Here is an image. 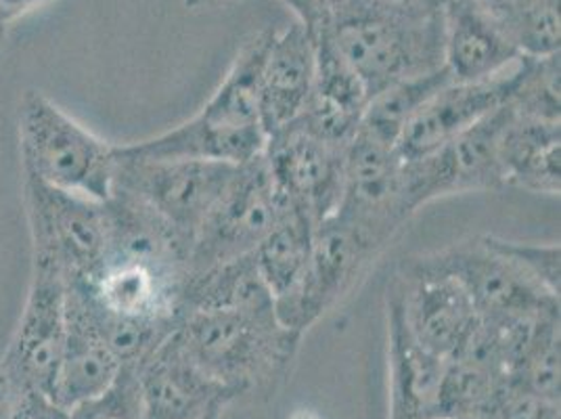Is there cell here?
<instances>
[{
	"mask_svg": "<svg viewBox=\"0 0 561 419\" xmlns=\"http://www.w3.org/2000/svg\"><path fill=\"white\" fill-rule=\"evenodd\" d=\"M346 147L314 133L302 117L271 133L262 156L280 202L317 225L328 220L342 197Z\"/></svg>",
	"mask_w": 561,
	"mask_h": 419,
	"instance_id": "obj_10",
	"label": "cell"
},
{
	"mask_svg": "<svg viewBox=\"0 0 561 419\" xmlns=\"http://www.w3.org/2000/svg\"><path fill=\"white\" fill-rule=\"evenodd\" d=\"M188 310L275 313V301L260 278L252 254L237 258L199 278L188 280L183 292V317Z\"/></svg>",
	"mask_w": 561,
	"mask_h": 419,
	"instance_id": "obj_23",
	"label": "cell"
},
{
	"mask_svg": "<svg viewBox=\"0 0 561 419\" xmlns=\"http://www.w3.org/2000/svg\"><path fill=\"white\" fill-rule=\"evenodd\" d=\"M176 329L199 367L233 396L279 377L302 340L275 313L188 310Z\"/></svg>",
	"mask_w": 561,
	"mask_h": 419,
	"instance_id": "obj_3",
	"label": "cell"
},
{
	"mask_svg": "<svg viewBox=\"0 0 561 419\" xmlns=\"http://www.w3.org/2000/svg\"><path fill=\"white\" fill-rule=\"evenodd\" d=\"M386 2L402 9H413V11H443L446 0H386Z\"/></svg>",
	"mask_w": 561,
	"mask_h": 419,
	"instance_id": "obj_35",
	"label": "cell"
},
{
	"mask_svg": "<svg viewBox=\"0 0 561 419\" xmlns=\"http://www.w3.org/2000/svg\"><path fill=\"white\" fill-rule=\"evenodd\" d=\"M187 4L188 9H202V7H214V4H220L225 0H183Z\"/></svg>",
	"mask_w": 561,
	"mask_h": 419,
	"instance_id": "obj_36",
	"label": "cell"
},
{
	"mask_svg": "<svg viewBox=\"0 0 561 419\" xmlns=\"http://www.w3.org/2000/svg\"><path fill=\"white\" fill-rule=\"evenodd\" d=\"M312 87L314 55L305 27L296 22L273 32L257 89V107L266 137L305 114Z\"/></svg>",
	"mask_w": 561,
	"mask_h": 419,
	"instance_id": "obj_20",
	"label": "cell"
},
{
	"mask_svg": "<svg viewBox=\"0 0 561 419\" xmlns=\"http://www.w3.org/2000/svg\"><path fill=\"white\" fill-rule=\"evenodd\" d=\"M388 361H390V418L438 419L445 380V356L423 349L404 321L394 283L386 292Z\"/></svg>",
	"mask_w": 561,
	"mask_h": 419,
	"instance_id": "obj_17",
	"label": "cell"
},
{
	"mask_svg": "<svg viewBox=\"0 0 561 419\" xmlns=\"http://www.w3.org/2000/svg\"><path fill=\"white\" fill-rule=\"evenodd\" d=\"M453 82L445 66L440 70L421 73L415 78L402 80L383 93L375 94L367 103L365 116L360 120V131L369 133L375 139L383 140L397 147L404 128L420 114L421 107Z\"/></svg>",
	"mask_w": 561,
	"mask_h": 419,
	"instance_id": "obj_24",
	"label": "cell"
},
{
	"mask_svg": "<svg viewBox=\"0 0 561 419\" xmlns=\"http://www.w3.org/2000/svg\"><path fill=\"white\" fill-rule=\"evenodd\" d=\"M24 174V208L32 252L48 254L66 281H91L107 254L103 202L45 185Z\"/></svg>",
	"mask_w": 561,
	"mask_h": 419,
	"instance_id": "obj_9",
	"label": "cell"
},
{
	"mask_svg": "<svg viewBox=\"0 0 561 419\" xmlns=\"http://www.w3.org/2000/svg\"><path fill=\"white\" fill-rule=\"evenodd\" d=\"M18 124L22 172L94 202L114 193L116 145L96 137L47 94L25 91Z\"/></svg>",
	"mask_w": 561,
	"mask_h": 419,
	"instance_id": "obj_4",
	"label": "cell"
},
{
	"mask_svg": "<svg viewBox=\"0 0 561 419\" xmlns=\"http://www.w3.org/2000/svg\"><path fill=\"white\" fill-rule=\"evenodd\" d=\"M507 384L526 395L560 403L561 315L551 310L538 319L528 347L507 373Z\"/></svg>",
	"mask_w": 561,
	"mask_h": 419,
	"instance_id": "obj_25",
	"label": "cell"
},
{
	"mask_svg": "<svg viewBox=\"0 0 561 419\" xmlns=\"http://www.w3.org/2000/svg\"><path fill=\"white\" fill-rule=\"evenodd\" d=\"M300 24H319L360 78L369 101L402 80L440 70L443 11L386 0H285Z\"/></svg>",
	"mask_w": 561,
	"mask_h": 419,
	"instance_id": "obj_1",
	"label": "cell"
},
{
	"mask_svg": "<svg viewBox=\"0 0 561 419\" xmlns=\"http://www.w3.org/2000/svg\"><path fill=\"white\" fill-rule=\"evenodd\" d=\"M122 367L124 365L94 326L87 301L76 287L68 285L66 342L48 398L71 411L94 396L103 395L116 382Z\"/></svg>",
	"mask_w": 561,
	"mask_h": 419,
	"instance_id": "obj_18",
	"label": "cell"
},
{
	"mask_svg": "<svg viewBox=\"0 0 561 419\" xmlns=\"http://www.w3.org/2000/svg\"><path fill=\"white\" fill-rule=\"evenodd\" d=\"M24 407L25 396L15 388L0 363V419H20Z\"/></svg>",
	"mask_w": 561,
	"mask_h": 419,
	"instance_id": "obj_32",
	"label": "cell"
},
{
	"mask_svg": "<svg viewBox=\"0 0 561 419\" xmlns=\"http://www.w3.org/2000/svg\"><path fill=\"white\" fill-rule=\"evenodd\" d=\"M317 223L300 210H285L273 231L254 252L260 278L266 283L277 319H283L296 304L305 285L312 257Z\"/></svg>",
	"mask_w": 561,
	"mask_h": 419,
	"instance_id": "obj_22",
	"label": "cell"
},
{
	"mask_svg": "<svg viewBox=\"0 0 561 419\" xmlns=\"http://www.w3.org/2000/svg\"><path fill=\"white\" fill-rule=\"evenodd\" d=\"M25 419H71V414L45 396H25Z\"/></svg>",
	"mask_w": 561,
	"mask_h": 419,
	"instance_id": "obj_34",
	"label": "cell"
},
{
	"mask_svg": "<svg viewBox=\"0 0 561 419\" xmlns=\"http://www.w3.org/2000/svg\"><path fill=\"white\" fill-rule=\"evenodd\" d=\"M413 214L397 147L358 128L346 147L342 197L331 216L351 225L381 254Z\"/></svg>",
	"mask_w": 561,
	"mask_h": 419,
	"instance_id": "obj_6",
	"label": "cell"
},
{
	"mask_svg": "<svg viewBox=\"0 0 561 419\" xmlns=\"http://www.w3.org/2000/svg\"><path fill=\"white\" fill-rule=\"evenodd\" d=\"M434 258L466 287L482 319L505 321L560 308V298L499 254L484 235L434 252Z\"/></svg>",
	"mask_w": 561,
	"mask_h": 419,
	"instance_id": "obj_13",
	"label": "cell"
},
{
	"mask_svg": "<svg viewBox=\"0 0 561 419\" xmlns=\"http://www.w3.org/2000/svg\"><path fill=\"white\" fill-rule=\"evenodd\" d=\"M145 419H199L234 396L199 367L174 329L135 367Z\"/></svg>",
	"mask_w": 561,
	"mask_h": 419,
	"instance_id": "obj_16",
	"label": "cell"
},
{
	"mask_svg": "<svg viewBox=\"0 0 561 419\" xmlns=\"http://www.w3.org/2000/svg\"><path fill=\"white\" fill-rule=\"evenodd\" d=\"M275 30L257 32L243 43L233 66L206 105L179 126L149 139L117 145L135 158H191L210 162H252L264 154L266 133L260 120L257 89L264 55Z\"/></svg>",
	"mask_w": 561,
	"mask_h": 419,
	"instance_id": "obj_2",
	"label": "cell"
},
{
	"mask_svg": "<svg viewBox=\"0 0 561 419\" xmlns=\"http://www.w3.org/2000/svg\"><path fill=\"white\" fill-rule=\"evenodd\" d=\"M68 285L55 258L32 252L24 308L0 363L24 396H50L66 342Z\"/></svg>",
	"mask_w": 561,
	"mask_h": 419,
	"instance_id": "obj_8",
	"label": "cell"
},
{
	"mask_svg": "<svg viewBox=\"0 0 561 419\" xmlns=\"http://www.w3.org/2000/svg\"><path fill=\"white\" fill-rule=\"evenodd\" d=\"M510 117L512 107L507 101L491 116L448 140L434 154L404 162V183L411 208L417 212L421 206L448 195L505 189L501 137Z\"/></svg>",
	"mask_w": 561,
	"mask_h": 419,
	"instance_id": "obj_11",
	"label": "cell"
},
{
	"mask_svg": "<svg viewBox=\"0 0 561 419\" xmlns=\"http://www.w3.org/2000/svg\"><path fill=\"white\" fill-rule=\"evenodd\" d=\"M484 237L499 254L510 258L519 271H524L545 292L560 298V244L512 241V239H503L496 235H484Z\"/></svg>",
	"mask_w": 561,
	"mask_h": 419,
	"instance_id": "obj_28",
	"label": "cell"
},
{
	"mask_svg": "<svg viewBox=\"0 0 561 419\" xmlns=\"http://www.w3.org/2000/svg\"><path fill=\"white\" fill-rule=\"evenodd\" d=\"M114 189L135 195L188 241L218 204L239 166L191 158H135L116 145Z\"/></svg>",
	"mask_w": 561,
	"mask_h": 419,
	"instance_id": "obj_7",
	"label": "cell"
},
{
	"mask_svg": "<svg viewBox=\"0 0 561 419\" xmlns=\"http://www.w3.org/2000/svg\"><path fill=\"white\" fill-rule=\"evenodd\" d=\"M53 0H0V22L11 27L24 20L25 15L47 7Z\"/></svg>",
	"mask_w": 561,
	"mask_h": 419,
	"instance_id": "obj_33",
	"label": "cell"
},
{
	"mask_svg": "<svg viewBox=\"0 0 561 419\" xmlns=\"http://www.w3.org/2000/svg\"><path fill=\"white\" fill-rule=\"evenodd\" d=\"M512 107V105H510ZM561 122L512 117L501 137V170L505 186L560 197Z\"/></svg>",
	"mask_w": 561,
	"mask_h": 419,
	"instance_id": "obj_21",
	"label": "cell"
},
{
	"mask_svg": "<svg viewBox=\"0 0 561 419\" xmlns=\"http://www.w3.org/2000/svg\"><path fill=\"white\" fill-rule=\"evenodd\" d=\"M507 32L476 0H446L443 64L453 82H478L512 68L519 59Z\"/></svg>",
	"mask_w": 561,
	"mask_h": 419,
	"instance_id": "obj_19",
	"label": "cell"
},
{
	"mask_svg": "<svg viewBox=\"0 0 561 419\" xmlns=\"http://www.w3.org/2000/svg\"><path fill=\"white\" fill-rule=\"evenodd\" d=\"M505 388L507 375L463 359H448L438 419H489Z\"/></svg>",
	"mask_w": 561,
	"mask_h": 419,
	"instance_id": "obj_26",
	"label": "cell"
},
{
	"mask_svg": "<svg viewBox=\"0 0 561 419\" xmlns=\"http://www.w3.org/2000/svg\"><path fill=\"white\" fill-rule=\"evenodd\" d=\"M287 206L273 185L264 156L241 163L188 248V280L237 258L252 257Z\"/></svg>",
	"mask_w": 561,
	"mask_h": 419,
	"instance_id": "obj_5",
	"label": "cell"
},
{
	"mask_svg": "<svg viewBox=\"0 0 561 419\" xmlns=\"http://www.w3.org/2000/svg\"><path fill=\"white\" fill-rule=\"evenodd\" d=\"M392 283L415 340L448 359L478 321L466 287L434 254L409 258Z\"/></svg>",
	"mask_w": 561,
	"mask_h": 419,
	"instance_id": "obj_12",
	"label": "cell"
},
{
	"mask_svg": "<svg viewBox=\"0 0 561 419\" xmlns=\"http://www.w3.org/2000/svg\"><path fill=\"white\" fill-rule=\"evenodd\" d=\"M496 24L501 25L507 36L519 18H524L540 0H476Z\"/></svg>",
	"mask_w": 561,
	"mask_h": 419,
	"instance_id": "obj_31",
	"label": "cell"
},
{
	"mask_svg": "<svg viewBox=\"0 0 561 419\" xmlns=\"http://www.w3.org/2000/svg\"><path fill=\"white\" fill-rule=\"evenodd\" d=\"M7 30H9V27H7V25L2 24V22H0V47H2V43H4V38H7Z\"/></svg>",
	"mask_w": 561,
	"mask_h": 419,
	"instance_id": "obj_38",
	"label": "cell"
},
{
	"mask_svg": "<svg viewBox=\"0 0 561 419\" xmlns=\"http://www.w3.org/2000/svg\"><path fill=\"white\" fill-rule=\"evenodd\" d=\"M70 414L71 419H145L137 373L133 367H122L103 395L78 405Z\"/></svg>",
	"mask_w": 561,
	"mask_h": 419,
	"instance_id": "obj_29",
	"label": "cell"
},
{
	"mask_svg": "<svg viewBox=\"0 0 561 419\" xmlns=\"http://www.w3.org/2000/svg\"><path fill=\"white\" fill-rule=\"evenodd\" d=\"M519 73L522 57L512 68L486 80L448 82L404 128L397 145L400 158L404 162L421 160L466 133L473 124L491 116L514 97Z\"/></svg>",
	"mask_w": 561,
	"mask_h": 419,
	"instance_id": "obj_15",
	"label": "cell"
},
{
	"mask_svg": "<svg viewBox=\"0 0 561 419\" xmlns=\"http://www.w3.org/2000/svg\"><path fill=\"white\" fill-rule=\"evenodd\" d=\"M377 257L379 252L351 225L329 216L317 225L302 292L280 326L305 338L306 331L351 292Z\"/></svg>",
	"mask_w": 561,
	"mask_h": 419,
	"instance_id": "obj_14",
	"label": "cell"
},
{
	"mask_svg": "<svg viewBox=\"0 0 561 419\" xmlns=\"http://www.w3.org/2000/svg\"><path fill=\"white\" fill-rule=\"evenodd\" d=\"M489 419H561L560 403L519 393L507 384Z\"/></svg>",
	"mask_w": 561,
	"mask_h": 419,
	"instance_id": "obj_30",
	"label": "cell"
},
{
	"mask_svg": "<svg viewBox=\"0 0 561 419\" xmlns=\"http://www.w3.org/2000/svg\"><path fill=\"white\" fill-rule=\"evenodd\" d=\"M510 105L517 116L561 122L560 55L522 57V73Z\"/></svg>",
	"mask_w": 561,
	"mask_h": 419,
	"instance_id": "obj_27",
	"label": "cell"
},
{
	"mask_svg": "<svg viewBox=\"0 0 561 419\" xmlns=\"http://www.w3.org/2000/svg\"><path fill=\"white\" fill-rule=\"evenodd\" d=\"M20 419H25V407H24V414H22V418Z\"/></svg>",
	"mask_w": 561,
	"mask_h": 419,
	"instance_id": "obj_39",
	"label": "cell"
},
{
	"mask_svg": "<svg viewBox=\"0 0 561 419\" xmlns=\"http://www.w3.org/2000/svg\"><path fill=\"white\" fill-rule=\"evenodd\" d=\"M225 409H227V405H220V407H214L211 411H208L206 416H202L199 419H222L225 416Z\"/></svg>",
	"mask_w": 561,
	"mask_h": 419,
	"instance_id": "obj_37",
	"label": "cell"
}]
</instances>
